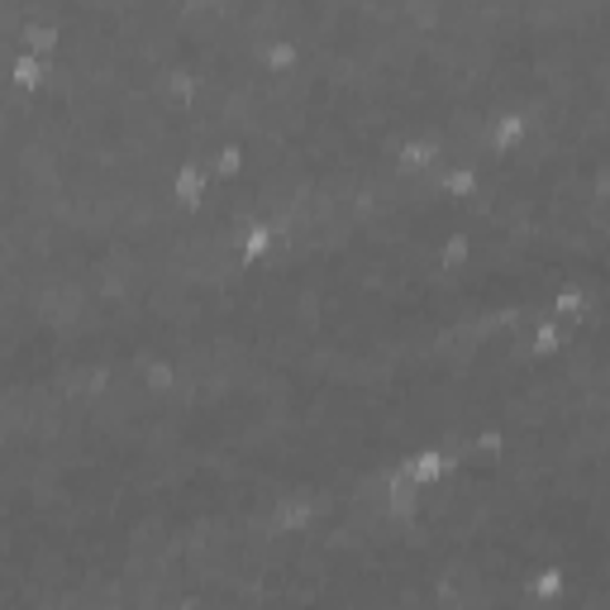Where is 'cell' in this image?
<instances>
[{
	"label": "cell",
	"mask_w": 610,
	"mask_h": 610,
	"mask_svg": "<svg viewBox=\"0 0 610 610\" xmlns=\"http://www.w3.org/2000/svg\"><path fill=\"white\" fill-rule=\"evenodd\" d=\"M211 186H215L211 163H201V157H186V163H176V172L167 176L172 205H182V211H201L205 196H211Z\"/></svg>",
	"instance_id": "1"
},
{
	"label": "cell",
	"mask_w": 610,
	"mask_h": 610,
	"mask_svg": "<svg viewBox=\"0 0 610 610\" xmlns=\"http://www.w3.org/2000/svg\"><path fill=\"white\" fill-rule=\"evenodd\" d=\"M529 134H535V120H529V110H520V105L496 110V115L481 124V143L496 149V153H516Z\"/></svg>",
	"instance_id": "2"
},
{
	"label": "cell",
	"mask_w": 610,
	"mask_h": 610,
	"mask_svg": "<svg viewBox=\"0 0 610 610\" xmlns=\"http://www.w3.org/2000/svg\"><path fill=\"white\" fill-rule=\"evenodd\" d=\"M396 472H406V477L415 481V487H425V491H429V487H444V481L458 472V462L448 458L439 444H425V448H415V454L400 458V462H396Z\"/></svg>",
	"instance_id": "3"
},
{
	"label": "cell",
	"mask_w": 610,
	"mask_h": 610,
	"mask_svg": "<svg viewBox=\"0 0 610 610\" xmlns=\"http://www.w3.org/2000/svg\"><path fill=\"white\" fill-rule=\"evenodd\" d=\"M448 163V153H444V143L439 139H429V134H410V139H400L396 143V167L406 172V176H420V172H435Z\"/></svg>",
	"instance_id": "4"
},
{
	"label": "cell",
	"mask_w": 610,
	"mask_h": 610,
	"mask_svg": "<svg viewBox=\"0 0 610 610\" xmlns=\"http://www.w3.org/2000/svg\"><path fill=\"white\" fill-rule=\"evenodd\" d=\"M525 597L529 606H539V610H553V606H563L568 597V568L563 563H543L525 577Z\"/></svg>",
	"instance_id": "5"
},
{
	"label": "cell",
	"mask_w": 610,
	"mask_h": 610,
	"mask_svg": "<svg viewBox=\"0 0 610 610\" xmlns=\"http://www.w3.org/2000/svg\"><path fill=\"white\" fill-rule=\"evenodd\" d=\"M277 253V224H267V220H253L238 230L234 238V258H244V263H263Z\"/></svg>",
	"instance_id": "6"
},
{
	"label": "cell",
	"mask_w": 610,
	"mask_h": 610,
	"mask_svg": "<svg viewBox=\"0 0 610 610\" xmlns=\"http://www.w3.org/2000/svg\"><path fill=\"white\" fill-rule=\"evenodd\" d=\"M420 496H425V487H415L406 472H392V477H387V520H392V525L415 520V510H420Z\"/></svg>",
	"instance_id": "7"
},
{
	"label": "cell",
	"mask_w": 610,
	"mask_h": 610,
	"mask_svg": "<svg viewBox=\"0 0 610 610\" xmlns=\"http://www.w3.org/2000/svg\"><path fill=\"white\" fill-rule=\"evenodd\" d=\"M0 77H6L14 91H39V87L48 82V58H39V53H14Z\"/></svg>",
	"instance_id": "8"
},
{
	"label": "cell",
	"mask_w": 610,
	"mask_h": 610,
	"mask_svg": "<svg viewBox=\"0 0 610 610\" xmlns=\"http://www.w3.org/2000/svg\"><path fill=\"white\" fill-rule=\"evenodd\" d=\"M529 348H535V358H539V363H553L558 353L568 348V325L543 311V315L535 319V339H529Z\"/></svg>",
	"instance_id": "9"
},
{
	"label": "cell",
	"mask_w": 610,
	"mask_h": 610,
	"mask_svg": "<svg viewBox=\"0 0 610 610\" xmlns=\"http://www.w3.org/2000/svg\"><path fill=\"white\" fill-rule=\"evenodd\" d=\"M591 311V296H587V286L582 282H563V286H553V296H549V315L553 319H563V325H577Z\"/></svg>",
	"instance_id": "10"
},
{
	"label": "cell",
	"mask_w": 610,
	"mask_h": 610,
	"mask_svg": "<svg viewBox=\"0 0 610 610\" xmlns=\"http://www.w3.org/2000/svg\"><path fill=\"white\" fill-rule=\"evenodd\" d=\"M472 263V234L468 230H444L435 244V267L439 272H458Z\"/></svg>",
	"instance_id": "11"
},
{
	"label": "cell",
	"mask_w": 610,
	"mask_h": 610,
	"mask_svg": "<svg viewBox=\"0 0 610 610\" xmlns=\"http://www.w3.org/2000/svg\"><path fill=\"white\" fill-rule=\"evenodd\" d=\"M211 176H215V186H230V182H238L244 176V167H248V153H244V143H220V149H211Z\"/></svg>",
	"instance_id": "12"
}]
</instances>
